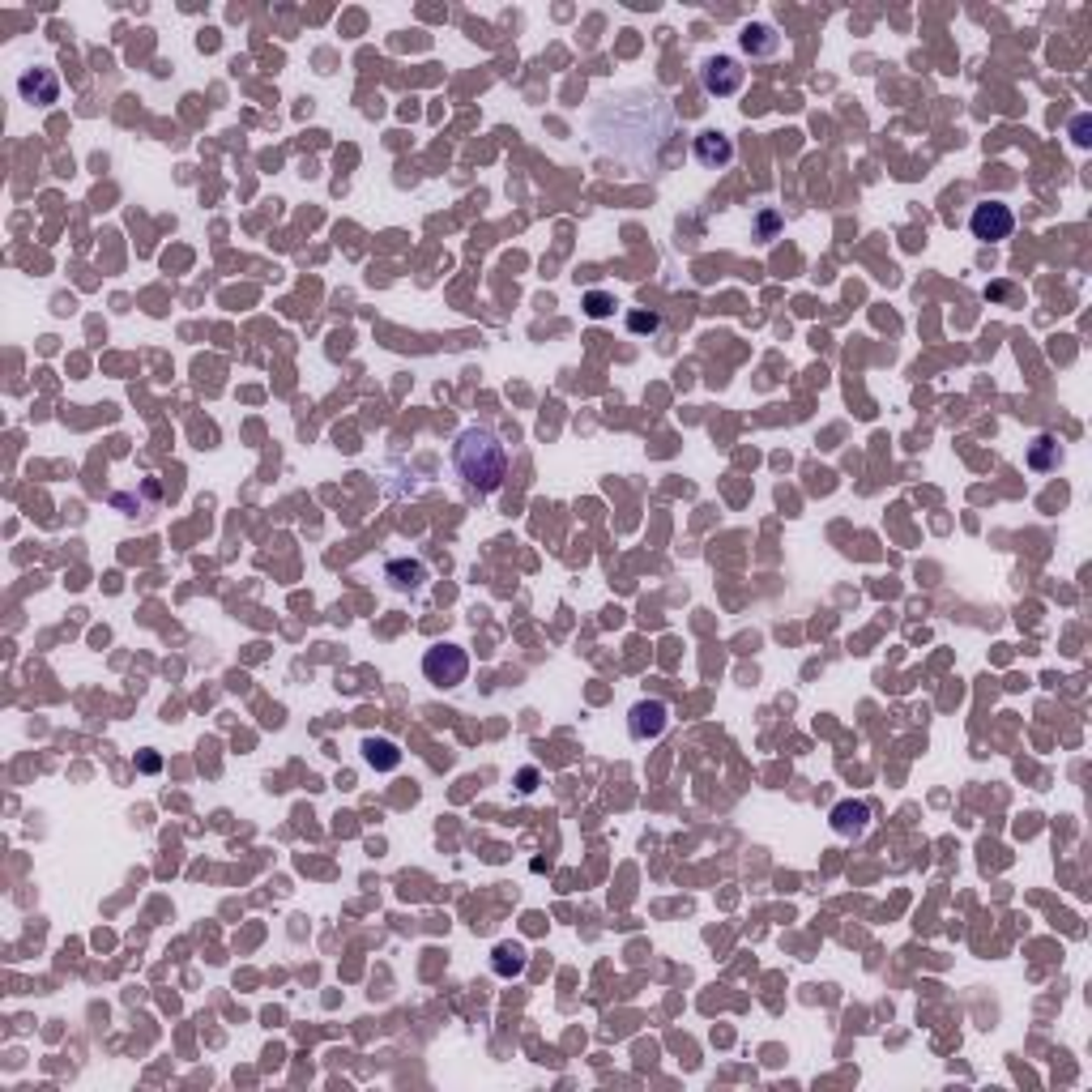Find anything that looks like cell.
I'll return each mask as SVG.
<instances>
[{
    "label": "cell",
    "mask_w": 1092,
    "mask_h": 1092,
    "mask_svg": "<svg viewBox=\"0 0 1092 1092\" xmlns=\"http://www.w3.org/2000/svg\"><path fill=\"white\" fill-rule=\"evenodd\" d=\"M452 465L457 474L465 478V487L478 491V495H491L504 487L508 478V452L500 444V435L487 431V427H465L452 444Z\"/></svg>",
    "instance_id": "cell-1"
},
{
    "label": "cell",
    "mask_w": 1092,
    "mask_h": 1092,
    "mask_svg": "<svg viewBox=\"0 0 1092 1092\" xmlns=\"http://www.w3.org/2000/svg\"><path fill=\"white\" fill-rule=\"evenodd\" d=\"M423 674H427V683H435V687H461L465 674H470V654H465L461 645L444 641L423 654Z\"/></svg>",
    "instance_id": "cell-2"
},
{
    "label": "cell",
    "mask_w": 1092,
    "mask_h": 1092,
    "mask_svg": "<svg viewBox=\"0 0 1092 1092\" xmlns=\"http://www.w3.org/2000/svg\"><path fill=\"white\" fill-rule=\"evenodd\" d=\"M969 231H973V239H982V244H999V239H1012V231H1016L1012 205H1003V201H977L973 214H969Z\"/></svg>",
    "instance_id": "cell-3"
},
{
    "label": "cell",
    "mask_w": 1092,
    "mask_h": 1092,
    "mask_svg": "<svg viewBox=\"0 0 1092 1092\" xmlns=\"http://www.w3.org/2000/svg\"><path fill=\"white\" fill-rule=\"evenodd\" d=\"M700 81H704V90L713 94V98H734V94L743 90L747 73L739 68L734 56H708L704 68H700Z\"/></svg>",
    "instance_id": "cell-4"
},
{
    "label": "cell",
    "mask_w": 1092,
    "mask_h": 1092,
    "mask_svg": "<svg viewBox=\"0 0 1092 1092\" xmlns=\"http://www.w3.org/2000/svg\"><path fill=\"white\" fill-rule=\"evenodd\" d=\"M666 726H670V708H666L662 700H641L628 713V734L636 743H654L666 734Z\"/></svg>",
    "instance_id": "cell-5"
},
{
    "label": "cell",
    "mask_w": 1092,
    "mask_h": 1092,
    "mask_svg": "<svg viewBox=\"0 0 1092 1092\" xmlns=\"http://www.w3.org/2000/svg\"><path fill=\"white\" fill-rule=\"evenodd\" d=\"M18 94H22V103H31V107H52L56 98H61V77H56L52 68H26L18 77Z\"/></svg>",
    "instance_id": "cell-6"
},
{
    "label": "cell",
    "mask_w": 1092,
    "mask_h": 1092,
    "mask_svg": "<svg viewBox=\"0 0 1092 1092\" xmlns=\"http://www.w3.org/2000/svg\"><path fill=\"white\" fill-rule=\"evenodd\" d=\"M696 163L708 167V172H721V167H730L734 163V141L726 133H717V129H704L696 137Z\"/></svg>",
    "instance_id": "cell-7"
},
{
    "label": "cell",
    "mask_w": 1092,
    "mask_h": 1092,
    "mask_svg": "<svg viewBox=\"0 0 1092 1092\" xmlns=\"http://www.w3.org/2000/svg\"><path fill=\"white\" fill-rule=\"evenodd\" d=\"M871 828V806L867 802H836L832 806V832L836 836H845V841H854V836H862Z\"/></svg>",
    "instance_id": "cell-8"
},
{
    "label": "cell",
    "mask_w": 1092,
    "mask_h": 1092,
    "mask_svg": "<svg viewBox=\"0 0 1092 1092\" xmlns=\"http://www.w3.org/2000/svg\"><path fill=\"white\" fill-rule=\"evenodd\" d=\"M739 44L751 61H769V56L782 52V35H777V26H769V22H751L739 35Z\"/></svg>",
    "instance_id": "cell-9"
},
{
    "label": "cell",
    "mask_w": 1092,
    "mask_h": 1092,
    "mask_svg": "<svg viewBox=\"0 0 1092 1092\" xmlns=\"http://www.w3.org/2000/svg\"><path fill=\"white\" fill-rule=\"evenodd\" d=\"M525 964H530V956H525V947L521 943H500L491 952V969L495 977H521L525 973Z\"/></svg>",
    "instance_id": "cell-10"
},
{
    "label": "cell",
    "mask_w": 1092,
    "mask_h": 1092,
    "mask_svg": "<svg viewBox=\"0 0 1092 1092\" xmlns=\"http://www.w3.org/2000/svg\"><path fill=\"white\" fill-rule=\"evenodd\" d=\"M1029 465L1037 474H1045V470H1058L1062 465V448H1058V439L1054 435H1037L1032 439V448H1029Z\"/></svg>",
    "instance_id": "cell-11"
},
{
    "label": "cell",
    "mask_w": 1092,
    "mask_h": 1092,
    "mask_svg": "<svg viewBox=\"0 0 1092 1092\" xmlns=\"http://www.w3.org/2000/svg\"><path fill=\"white\" fill-rule=\"evenodd\" d=\"M363 760L372 764V769H380V773H393L397 764H402V751H397V743H389V739H367L363 743Z\"/></svg>",
    "instance_id": "cell-12"
},
{
    "label": "cell",
    "mask_w": 1092,
    "mask_h": 1092,
    "mask_svg": "<svg viewBox=\"0 0 1092 1092\" xmlns=\"http://www.w3.org/2000/svg\"><path fill=\"white\" fill-rule=\"evenodd\" d=\"M385 572L393 580V589H419L423 580H427V568H423L419 559H393Z\"/></svg>",
    "instance_id": "cell-13"
},
{
    "label": "cell",
    "mask_w": 1092,
    "mask_h": 1092,
    "mask_svg": "<svg viewBox=\"0 0 1092 1092\" xmlns=\"http://www.w3.org/2000/svg\"><path fill=\"white\" fill-rule=\"evenodd\" d=\"M628 329L632 333H658L662 329V316H658V311H628Z\"/></svg>",
    "instance_id": "cell-14"
},
{
    "label": "cell",
    "mask_w": 1092,
    "mask_h": 1092,
    "mask_svg": "<svg viewBox=\"0 0 1092 1092\" xmlns=\"http://www.w3.org/2000/svg\"><path fill=\"white\" fill-rule=\"evenodd\" d=\"M585 311H589L593 320H602V316H611V311H615V300H611V295H602V291H589L585 295Z\"/></svg>",
    "instance_id": "cell-15"
},
{
    "label": "cell",
    "mask_w": 1092,
    "mask_h": 1092,
    "mask_svg": "<svg viewBox=\"0 0 1092 1092\" xmlns=\"http://www.w3.org/2000/svg\"><path fill=\"white\" fill-rule=\"evenodd\" d=\"M1088 133H1092V120L1088 116H1075L1071 120V141H1075V146H1088V141H1092Z\"/></svg>",
    "instance_id": "cell-16"
},
{
    "label": "cell",
    "mask_w": 1092,
    "mask_h": 1092,
    "mask_svg": "<svg viewBox=\"0 0 1092 1092\" xmlns=\"http://www.w3.org/2000/svg\"><path fill=\"white\" fill-rule=\"evenodd\" d=\"M534 782H538V773H534V769H525V773H521V789L530 793V789H534Z\"/></svg>",
    "instance_id": "cell-17"
}]
</instances>
